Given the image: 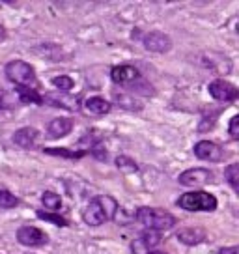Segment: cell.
Here are the masks:
<instances>
[{
    "mask_svg": "<svg viewBox=\"0 0 239 254\" xmlns=\"http://www.w3.org/2000/svg\"><path fill=\"white\" fill-rule=\"evenodd\" d=\"M17 94H19L21 101H24V103L43 105V99H41V95L36 92V88H21V86H17Z\"/></svg>",
    "mask_w": 239,
    "mask_h": 254,
    "instance_id": "d6986e66",
    "label": "cell"
},
{
    "mask_svg": "<svg viewBox=\"0 0 239 254\" xmlns=\"http://www.w3.org/2000/svg\"><path fill=\"white\" fill-rule=\"evenodd\" d=\"M142 77L140 75V71L136 69L135 65H116L114 69L111 71V79L116 82V84H120V86H131L135 80H138Z\"/></svg>",
    "mask_w": 239,
    "mask_h": 254,
    "instance_id": "8fae6325",
    "label": "cell"
},
{
    "mask_svg": "<svg viewBox=\"0 0 239 254\" xmlns=\"http://www.w3.org/2000/svg\"><path fill=\"white\" fill-rule=\"evenodd\" d=\"M116 167H118L123 174H135L136 170H138V165L135 163V159L127 157V155L116 157Z\"/></svg>",
    "mask_w": 239,
    "mask_h": 254,
    "instance_id": "ffe728a7",
    "label": "cell"
},
{
    "mask_svg": "<svg viewBox=\"0 0 239 254\" xmlns=\"http://www.w3.org/2000/svg\"><path fill=\"white\" fill-rule=\"evenodd\" d=\"M136 219L140 224L146 226V230H170L176 226V217L159 207H138L136 209Z\"/></svg>",
    "mask_w": 239,
    "mask_h": 254,
    "instance_id": "7a4b0ae2",
    "label": "cell"
},
{
    "mask_svg": "<svg viewBox=\"0 0 239 254\" xmlns=\"http://www.w3.org/2000/svg\"><path fill=\"white\" fill-rule=\"evenodd\" d=\"M219 254H239V251L238 247H224V249L219 251Z\"/></svg>",
    "mask_w": 239,
    "mask_h": 254,
    "instance_id": "484cf974",
    "label": "cell"
},
{
    "mask_svg": "<svg viewBox=\"0 0 239 254\" xmlns=\"http://www.w3.org/2000/svg\"><path fill=\"white\" fill-rule=\"evenodd\" d=\"M224 178H226V182L230 183V187L236 192L239 190V165L238 163H234V165H230V167H226V170H224Z\"/></svg>",
    "mask_w": 239,
    "mask_h": 254,
    "instance_id": "44dd1931",
    "label": "cell"
},
{
    "mask_svg": "<svg viewBox=\"0 0 239 254\" xmlns=\"http://www.w3.org/2000/svg\"><path fill=\"white\" fill-rule=\"evenodd\" d=\"M118 213V202L109 194H97L90 200L86 209L82 211V219L90 226H101L103 222L114 219Z\"/></svg>",
    "mask_w": 239,
    "mask_h": 254,
    "instance_id": "6da1fadb",
    "label": "cell"
},
{
    "mask_svg": "<svg viewBox=\"0 0 239 254\" xmlns=\"http://www.w3.org/2000/svg\"><path fill=\"white\" fill-rule=\"evenodd\" d=\"M207 234L204 228H200V226H189V228H181V230L178 232V239L183 243V245H200L202 241H206Z\"/></svg>",
    "mask_w": 239,
    "mask_h": 254,
    "instance_id": "4fadbf2b",
    "label": "cell"
},
{
    "mask_svg": "<svg viewBox=\"0 0 239 254\" xmlns=\"http://www.w3.org/2000/svg\"><path fill=\"white\" fill-rule=\"evenodd\" d=\"M38 217L43 219V221L55 222V224H58V226H65V224H67V221H65L64 217H58V215L49 213V211H38Z\"/></svg>",
    "mask_w": 239,
    "mask_h": 254,
    "instance_id": "cb8c5ba5",
    "label": "cell"
},
{
    "mask_svg": "<svg viewBox=\"0 0 239 254\" xmlns=\"http://www.w3.org/2000/svg\"><path fill=\"white\" fill-rule=\"evenodd\" d=\"M194 155L202 161H209V163H221L224 159V150L217 142L211 140H200L194 144Z\"/></svg>",
    "mask_w": 239,
    "mask_h": 254,
    "instance_id": "ba28073f",
    "label": "cell"
},
{
    "mask_svg": "<svg viewBox=\"0 0 239 254\" xmlns=\"http://www.w3.org/2000/svg\"><path fill=\"white\" fill-rule=\"evenodd\" d=\"M45 153L49 155H56V157H62V159H69V161H79L84 155H88V150H65V148H45Z\"/></svg>",
    "mask_w": 239,
    "mask_h": 254,
    "instance_id": "e0dca14e",
    "label": "cell"
},
{
    "mask_svg": "<svg viewBox=\"0 0 239 254\" xmlns=\"http://www.w3.org/2000/svg\"><path fill=\"white\" fill-rule=\"evenodd\" d=\"M38 136H40L38 129H34V127H21L19 131H15V135H13V142H15L19 148L28 150V148H34Z\"/></svg>",
    "mask_w": 239,
    "mask_h": 254,
    "instance_id": "9a60e30c",
    "label": "cell"
},
{
    "mask_svg": "<svg viewBox=\"0 0 239 254\" xmlns=\"http://www.w3.org/2000/svg\"><path fill=\"white\" fill-rule=\"evenodd\" d=\"M144 47L150 53H155V55H165L172 49V40L170 36L165 34V32H150L144 36Z\"/></svg>",
    "mask_w": 239,
    "mask_h": 254,
    "instance_id": "8992f818",
    "label": "cell"
},
{
    "mask_svg": "<svg viewBox=\"0 0 239 254\" xmlns=\"http://www.w3.org/2000/svg\"><path fill=\"white\" fill-rule=\"evenodd\" d=\"M213 172H209L207 168H189L183 174H179V183L185 187H202L213 180Z\"/></svg>",
    "mask_w": 239,
    "mask_h": 254,
    "instance_id": "30bf717a",
    "label": "cell"
},
{
    "mask_svg": "<svg viewBox=\"0 0 239 254\" xmlns=\"http://www.w3.org/2000/svg\"><path fill=\"white\" fill-rule=\"evenodd\" d=\"M161 234L155 230H144L140 234V238L133 241V254H150V249H153L155 245H159Z\"/></svg>",
    "mask_w": 239,
    "mask_h": 254,
    "instance_id": "7c38bea8",
    "label": "cell"
},
{
    "mask_svg": "<svg viewBox=\"0 0 239 254\" xmlns=\"http://www.w3.org/2000/svg\"><path fill=\"white\" fill-rule=\"evenodd\" d=\"M53 84H55L56 90H60V92H64L67 94L73 86H75V82H73L71 77H67V75H60V77H55L53 79Z\"/></svg>",
    "mask_w": 239,
    "mask_h": 254,
    "instance_id": "7402d4cb",
    "label": "cell"
},
{
    "mask_svg": "<svg viewBox=\"0 0 239 254\" xmlns=\"http://www.w3.org/2000/svg\"><path fill=\"white\" fill-rule=\"evenodd\" d=\"M111 101H107L105 97H99V95L84 99V111L88 114H94V116H103V114L111 111Z\"/></svg>",
    "mask_w": 239,
    "mask_h": 254,
    "instance_id": "2e32d148",
    "label": "cell"
},
{
    "mask_svg": "<svg viewBox=\"0 0 239 254\" xmlns=\"http://www.w3.org/2000/svg\"><path fill=\"white\" fill-rule=\"evenodd\" d=\"M4 40H6V28L0 24V43H2Z\"/></svg>",
    "mask_w": 239,
    "mask_h": 254,
    "instance_id": "4316f807",
    "label": "cell"
},
{
    "mask_svg": "<svg viewBox=\"0 0 239 254\" xmlns=\"http://www.w3.org/2000/svg\"><path fill=\"white\" fill-rule=\"evenodd\" d=\"M73 129V120L71 118H55L51 120V124L47 126V135L51 138H62V136L69 135Z\"/></svg>",
    "mask_w": 239,
    "mask_h": 254,
    "instance_id": "5bb4252c",
    "label": "cell"
},
{
    "mask_svg": "<svg viewBox=\"0 0 239 254\" xmlns=\"http://www.w3.org/2000/svg\"><path fill=\"white\" fill-rule=\"evenodd\" d=\"M209 94L213 99L217 101H234V99H238L239 95V90L236 88V84H232L228 80L224 79H217L213 82H209Z\"/></svg>",
    "mask_w": 239,
    "mask_h": 254,
    "instance_id": "52a82bcc",
    "label": "cell"
},
{
    "mask_svg": "<svg viewBox=\"0 0 239 254\" xmlns=\"http://www.w3.org/2000/svg\"><path fill=\"white\" fill-rule=\"evenodd\" d=\"M238 124H239L238 116H232L230 126H228V133H230V136L234 138V140H238V138H239V127H238Z\"/></svg>",
    "mask_w": 239,
    "mask_h": 254,
    "instance_id": "d4e9b609",
    "label": "cell"
},
{
    "mask_svg": "<svg viewBox=\"0 0 239 254\" xmlns=\"http://www.w3.org/2000/svg\"><path fill=\"white\" fill-rule=\"evenodd\" d=\"M4 107V92H0V109Z\"/></svg>",
    "mask_w": 239,
    "mask_h": 254,
    "instance_id": "83f0119b",
    "label": "cell"
},
{
    "mask_svg": "<svg viewBox=\"0 0 239 254\" xmlns=\"http://www.w3.org/2000/svg\"><path fill=\"white\" fill-rule=\"evenodd\" d=\"M178 206L187 211H215L217 198L206 190H191L178 198Z\"/></svg>",
    "mask_w": 239,
    "mask_h": 254,
    "instance_id": "3957f363",
    "label": "cell"
},
{
    "mask_svg": "<svg viewBox=\"0 0 239 254\" xmlns=\"http://www.w3.org/2000/svg\"><path fill=\"white\" fill-rule=\"evenodd\" d=\"M41 202H43V206L47 207L49 211H58V209H62V198L53 192V190H45L43 194H41Z\"/></svg>",
    "mask_w": 239,
    "mask_h": 254,
    "instance_id": "ac0fdd59",
    "label": "cell"
},
{
    "mask_svg": "<svg viewBox=\"0 0 239 254\" xmlns=\"http://www.w3.org/2000/svg\"><path fill=\"white\" fill-rule=\"evenodd\" d=\"M41 99H43V103L53 105V107H60V109H64V111L77 112L80 109L79 99L73 97V95L64 94V92H49V94L41 95Z\"/></svg>",
    "mask_w": 239,
    "mask_h": 254,
    "instance_id": "9c48e42d",
    "label": "cell"
},
{
    "mask_svg": "<svg viewBox=\"0 0 239 254\" xmlns=\"http://www.w3.org/2000/svg\"><path fill=\"white\" fill-rule=\"evenodd\" d=\"M19 206V198L15 194H11L9 190L0 189V207H17Z\"/></svg>",
    "mask_w": 239,
    "mask_h": 254,
    "instance_id": "603a6c76",
    "label": "cell"
},
{
    "mask_svg": "<svg viewBox=\"0 0 239 254\" xmlns=\"http://www.w3.org/2000/svg\"><path fill=\"white\" fill-rule=\"evenodd\" d=\"M6 77L21 88H36V84H38V77H36L34 67L24 60H11L6 65Z\"/></svg>",
    "mask_w": 239,
    "mask_h": 254,
    "instance_id": "277c9868",
    "label": "cell"
},
{
    "mask_svg": "<svg viewBox=\"0 0 239 254\" xmlns=\"http://www.w3.org/2000/svg\"><path fill=\"white\" fill-rule=\"evenodd\" d=\"M17 241L24 247H41V245H47L49 238L43 230L26 224V226H21L17 230Z\"/></svg>",
    "mask_w": 239,
    "mask_h": 254,
    "instance_id": "5b68a950",
    "label": "cell"
},
{
    "mask_svg": "<svg viewBox=\"0 0 239 254\" xmlns=\"http://www.w3.org/2000/svg\"><path fill=\"white\" fill-rule=\"evenodd\" d=\"M150 254H167V253H163V251H153V253H150Z\"/></svg>",
    "mask_w": 239,
    "mask_h": 254,
    "instance_id": "f1b7e54d",
    "label": "cell"
}]
</instances>
